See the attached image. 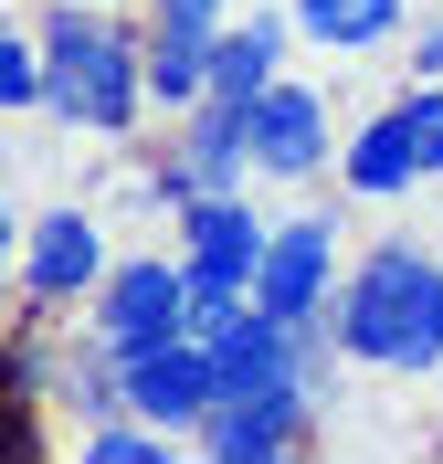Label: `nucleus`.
Returning <instances> with one entry per match:
<instances>
[{
  "instance_id": "1",
  "label": "nucleus",
  "mask_w": 443,
  "mask_h": 464,
  "mask_svg": "<svg viewBox=\"0 0 443 464\" xmlns=\"http://www.w3.org/2000/svg\"><path fill=\"white\" fill-rule=\"evenodd\" d=\"M327 327L359 370L390 380H433L443 370V254L433 243H370L349 254L338 295H327Z\"/></svg>"
},
{
  "instance_id": "2",
  "label": "nucleus",
  "mask_w": 443,
  "mask_h": 464,
  "mask_svg": "<svg viewBox=\"0 0 443 464\" xmlns=\"http://www.w3.org/2000/svg\"><path fill=\"white\" fill-rule=\"evenodd\" d=\"M43 53H53V106L74 138H127L148 116V32H127L106 0H53L43 11Z\"/></svg>"
},
{
  "instance_id": "3",
  "label": "nucleus",
  "mask_w": 443,
  "mask_h": 464,
  "mask_svg": "<svg viewBox=\"0 0 443 464\" xmlns=\"http://www.w3.org/2000/svg\"><path fill=\"white\" fill-rule=\"evenodd\" d=\"M22 306L32 317H63V306H95V285L117 275V243H106V222L95 211H74V201H53V211H32L22 222Z\"/></svg>"
},
{
  "instance_id": "4",
  "label": "nucleus",
  "mask_w": 443,
  "mask_h": 464,
  "mask_svg": "<svg viewBox=\"0 0 443 464\" xmlns=\"http://www.w3.org/2000/svg\"><path fill=\"white\" fill-rule=\"evenodd\" d=\"M85 327L117 348V359H138V348H159V338H190V264L179 254H117V275L95 285Z\"/></svg>"
},
{
  "instance_id": "5",
  "label": "nucleus",
  "mask_w": 443,
  "mask_h": 464,
  "mask_svg": "<svg viewBox=\"0 0 443 464\" xmlns=\"http://www.w3.org/2000/svg\"><path fill=\"white\" fill-rule=\"evenodd\" d=\"M179 138L159 148V190H169V211L179 201H201V190H254V106H233V95H201L190 116H169Z\"/></svg>"
},
{
  "instance_id": "6",
  "label": "nucleus",
  "mask_w": 443,
  "mask_h": 464,
  "mask_svg": "<svg viewBox=\"0 0 443 464\" xmlns=\"http://www.w3.org/2000/svg\"><path fill=\"white\" fill-rule=\"evenodd\" d=\"M349 275V222L338 211H285L265 243V275H254V306L274 317H327V295Z\"/></svg>"
},
{
  "instance_id": "7",
  "label": "nucleus",
  "mask_w": 443,
  "mask_h": 464,
  "mask_svg": "<svg viewBox=\"0 0 443 464\" xmlns=\"http://www.w3.org/2000/svg\"><path fill=\"white\" fill-rule=\"evenodd\" d=\"M254 169L274 179V190H295V179H317V169H338V116H327V95L317 85H265L254 95Z\"/></svg>"
},
{
  "instance_id": "8",
  "label": "nucleus",
  "mask_w": 443,
  "mask_h": 464,
  "mask_svg": "<svg viewBox=\"0 0 443 464\" xmlns=\"http://www.w3.org/2000/svg\"><path fill=\"white\" fill-rule=\"evenodd\" d=\"M222 401V359H211V338H159L127 359V411H148L159 433H201V411Z\"/></svg>"
},
{
  "instance_id": "9",
  "label": "nucleus",
  "mask_w": 443,
  "mask_h": 464,
  "mask_svg": "<svg viewBox=\"0 0 443 464\" xmlns=\"http://www.w3.org/2000/svg\"><path fill=\"white\" fill-rule=\"evenodd\" d=\"M265 243H274V222L243 190H201V201H179V264L190 275H265Z\"/></svg>"
},
{
  "instance_id": "10",
  "label": "nucleus",
  "mask_w": 443,
  "mask_h": 464,
  "mask_svg": "<svg viewBox=\"0 0 443 464\" xmlns=\"http://www.w3.org/2000/svg\"><path fill=\"white\" fill-rule=\"evenodd\" d=\"M338 179H349V201H401V190H422V148H412V116H401V106L359 116L349 138H338Z\"/></svg>"
},
{
  "instance_id": "11",
  "label": "nucleus",
  "mask_w": 443,
  "mask_h": 464,
  "mask_svg": "<svg viewBox=\"0 0 443 464\" xmlns=\"http://www.w3.org/2000/svg\"><path fill=\"white\" fill-rule=\"evenodd\" d=\"M190 443H201L211 464H274V454L306 443V401H233V391H222Z\"/></svg>"
},
{
  "instance_id": "12",
  "label": "nucleus",
  "mask_w": 443,
  "mask_h": 464,
  "mask_svg": "<svg viewBox=\"0 0 443 464\" xmlns=\"http://www.w3.org/2000/svg\"><path fill=\"white\" fill-rule=\"evenodd\" d=\"M285 43H295V11H243V22H222V43H211V95H233V106H254L265 85H285Z\"/></svg>"
},
{
  "instance_id": "13",
  "label": "nucleus",
  "mask_w": 443,
  "mask_h": 464,
  "mask_svg": "<svg viewBox=\"0 0 443 464\" xmlns=\"http://www.w3.org/2000/svg\"><path fill=\"white\" fill-rule=\"evenodd\" d=\"M211 22H148V106L159 116H190L211 95Z\"/></svg>"
},
{
  "instance_id": "14",
  "label": "nucleus",
  "mask_w": 443,
  "mask_h": 464,
  "mask_svg": "<svg viewBox=\"0 0 443 464\" xmlns=\"http://www.w3.org/2000/svg\"><path fill=\"white\" fill-rule=\"evenodd\" d=\"M412 22V11H401V0H295V32H306V43H317V53H380L390 32Z\"/></svg>"
},
{
  "instance_id": "15",
  "label": "nucleus",
  "mask_w": 443,
  "mask_h": 464,
  "mask_svg": "<svg viewBox=\"0 0 443 464\" xmlns=\"http://www.w3.org/2000/svg\"><path fill=\"white\" fill-rule=\"evenodd\" d=\"M179 454V433H159L148 411H95V422H74V464H159Z\"/></svg>"
},
{
  "instance_id": "16",
  "label": "nucleus",
  "mask_w": 443,
  "mask_h": 464,
  "mask_svg": "<svg viewBox=\"0 0 443 464\" xmlns=\"http://www.w3.org/2000/svg\"><path fill=\"white\" fill-rule=\"evenodd\" d=\"M401 116H412V148H422V179H443V85H412V95H401Z\"/></svg>"
},
{
  "instance_id": "17",
  "label": "nucleus",
  "mask_w": 443,
  "mask_h": 464,
  "mask_svg": "<svg viewBox=\"0 0 443 464\" xmlns=\"http://www.w3.org/2000/svg\"><path fill=\"white\" fill-rule=\"evenodd\" d=\"M401 63H412V85H443V22H422V32H412V53H401Z\"/></svg>"
},
{
  "instance_id": "18",
  "label": "nucleus",
  "mask_w": 443,
  "mask_h": 464,
  "mask_svg": "<svg viewBox=\"0 0 443 464\" xmlns=\"http://www.w3.org/2000/svg\"><path fill=\"white\" fill-rule=\"evenodd\" d=\"M222 11L233 0H148V22H211V32H222Z\"/></svg>"
},
{
  "instance_id": "19",
  "label": "nucleus",
  "mask_w": 443,
  "mask_h": 464,
  "mask_svg": "<svg viewBox=\"0 0 443 464\" xmlns=\"http://www.w3.org/2000/svg\"><path fill=\"white\" fill-rule=\"evenodd\" d=\"M106 11H127V0H106Z\"/></svg>"
}]
</instances>
